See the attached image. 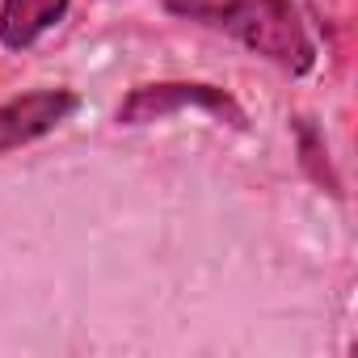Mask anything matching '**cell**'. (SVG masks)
Returning a JSON list of instances; mask_svg holds the SVG:
<instances>
[{"mask_svg":"<svg viewBox=\"0 0 358 358\" xmlns=\"http://www.w3.org/2000/svg\"><path fill=\"white\" fill-rule=\"evenodd\" d=\"M177 110H207L215 118H228L232 127H245V110L215 85H190V80H169V85H139L122 106H118V122L122 127H143V122H160Z\"/></svg>","mask_w":358,"mask_h":358,"instance_id":"7a4b0ae2","label":"cell"},{"mask_svg":"<svg viewBox=\"0 0 358 358\" xmlns=\"http://www.w3.org/2000/svg\"><path fill=\"white\" fill-rule=\"evenodd\" d=\"M64 13L68 0H5L0 5V43L9 51H26L30 43H38V34L59 26Z\"/></svg>","mask_w":358,"mask_h":358,"instance_id":"277c9868","label":"cell"},{"mask_svg":"<svg viewBox=\"0 0 358 358\" xmlns=\"http://www.w3.org/2000/svg\"><path fill=\"white\" fill-rule=\"evenodd\" d=\"M299 148H303V164L312 169L316 182H320V186H329V194H341V190H337V177L329 173L324 148H320V139H316V131H312V127H299Z\"/></svg>","mask_w":358,"mask_h":358,"instance_id":"5b68a950","label":"cell"},{"mask_svg":"<svg viewBox=\"0 0 358 358\" xmlns=\"http://www.w3.org/2000/svg\"><path fill=\"white\" fill-rule=\"evenodd\" d=\"M203 13L215 17L220 30H228L249 51L266 55L270 64H278L291 76H303L316 64V47L291 0H228V5L203 9Z\"/></svg>","mask_w":358,"mask_h":358,"instance_id":"6da1fadb","label":"cell"},{"mask_svg":"<svg viewBox=\"0 0 358 358\" xmlns=\"http://www.w3.org/2000/svg\"><path fill=\"white\" fill-rule=\"evenodd\" d=\"M76 110H80V97L68 93V89H34V93H22V97L5 101L0 106V156L22 148V143H34L47 131H55Z\"/></svg>","mask_w":358,"mask_h":358,"instance_id":"3957f363","label":"cell"}]
</instances>
